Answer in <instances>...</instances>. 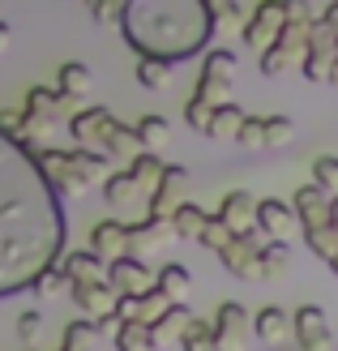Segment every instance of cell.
Segmentation results:
<instances>
[{
    "instance_id": "cell-1",
    "label": "cell",
    "mask_w": 338,
    "mask_h": 351,
    "mask_svg": "<svg viewBox=\"0 0 338 351\" xmlns=\"http://www.w3.org/2000/svg\"><path fill=\"white\" fill-rule=\"evenodd\" d=\"M64 197L34 159V142L0 133V300L34 291L64 257Z\"/></svg>"
},
{
    "instance_id": "cell-2",
    "label": "cell",
    "mask_w": 338,
    "mask_h": 351,
    "mask_svg": "<svg viewBox=\"0 0 338 351\" xmlns=\"http://www.w3.org/2000/svg\"><path fill=\"white\" fill-rule=\"evenodd\" d=\"M120 30L137 56H158L171 64L193 60L219 34L206 0H129Z\"/></svg>"
},
{
    "instance_id": "cell-3",
    "label": "cell",
    "mask_w": 338,
    "mask_h": 351,
    "mask_svg": "<svg viewBox=\"0 0 338 351\" xmlns=\"http://www.w3.org/2000/svg\"><path fill=\"white\" fill-rule=\"evenodd\" d=\"M309 39H313V26H309V22H287V26H282V34L274 39V47L261 51V73H265V77H282L287 69L304 64Z\"/></svg>"
},
{
    "instance_id": "cell-4",
    "label": "cell",
    "mask_w": 338,
    "mask_h": 351,
    "mask_svg": "<svg viewBox=\"0 0 338 351\" xmlns=\"http://www.w3.org/2000/svg\"><path fill=\"white\" fill-rule=\"evenodd\" d=\"M231 90H236V51L210 47L202 73H197V99L219 108V103H231Z\"/></svg>"
},
{
    "instance_id": "cell-5",
    "label": "cell",
    "mask_w": 338,
    "mask_h": 351,
    "mask_svg": "<svg viewBox=\"0 0 338 351\" xmlns=\"http://www.w3.org/2000/svg\"><path fill=\"white\" fill-rule=\"evenodd\" d=\"M282 26H287V13H282V0H257V9L248 13V22H244V30H240V39H244V47L248 51H270L274 47V39L282 34Z\"/></svg>"
},
{
    "instance_id": "cell-6",
    "label": "cell",
    "mask_w": 338,
    "mask_h": 351,
    "mask_svg": "<svg viewBox=\"0 0 338 351\" xmlns=\"http://www.w3.org/2000/svg\"><path fill=\"white\" fill-rule=\"evenodd\" d=\"M313 39H309V56L300 64V73L309 82H326L330 86V73H334V60H338V30L326 22V17H313Z\"/></svg>"
},
{
    "instance_id": "cell-7",
    "label": "cell",
    "mask_w": 338,
    "mask_h": 351,
    "mask_svg": "<svg viewBox=\"0 0 338 351\" xmlns=\"http://www.w3.org/2000/svg\"><path fill=\"white\" fill-rule=\"evenodd\" d=\"M261 232H248V236H231V244L219 253L223 270L231 278H248V283H261L265 278V261H261Z\"/></svg>"
},
{
    "instance_id": "cell-8",
    "label": "cell",
    "mask_w": 338,
    "mask_h": 351,
    "mask_svg": "<svg viewBox=\"0 0 338 351\" xmlns=\"http://www.w3.org/2000/svg\"><path fill=\"white\" fill-rule=\"evenodd\" d=\"M34 159H39V167L47 171V180L56 184V193L60 197H82L86 189V176L77 171V159H73V150H51V146H34Z\"/></svg>"
},
{
    "instance_id": "cell-9",
    "label": "cell",
    "mask_w": 338,
    "mask_h": 351,
    "mask_svg": "<svg viewBox=\"0 0 338 351\" xmlns=\"http://www.w3.org/2000/svg\"><path fill=\"white\" fill-rule=\"evenodd\" d=\"M295 343L300 351H330L334 347V330L322 304H304L295 308Z\"/></svg>"
},
{
    "instance_id": "cell-10",
    "label": "cell",
    "mask_w": 338,
    "mask_h": 351,
    "mask_svg": "<svg viewBox=\"0 0 338 351\" xmlns=\"http://www.w3.org/2000/svg\"><path fill=\"white\" fill-rule=\"evenodd\" d=\"M154 274H158V270H150V266H146V257L124 253V257H116V261H112L108 283H112L120 295H141V291H150V287H154Z\"/></svg>"
},
{
    "instance_id": "cell-11",
    "label": "cell",
    "mask_w": 338,
    "mask_h": 351,
    "mask_svg": "<svg viewBox=\"0 0 338 351\" xmlns=\"http://www.w3.org/2000/svg\"><path fill=\"white\" fill-rule=\"evenodd\" d=\"M69 295H73V304H82V313L90 322H112L120 304V291L112 283H73Z\"/></svg>"
},
{
    "instance_id": "cell-12",
    "label": "cell",
    "mask_w": 338,
    "mask_h": 351,
    "mask_svg": "<svg viewBox=\"0 0 338 351\" xmlns=\"http://www.w3.org/2000/svg\"><path fill=\"white\" fill-rule=\"evenodd\" d=\"M300 227V215L291 202H278V197H257V232L270 236V240H287Z\"/></svg>"
},
{
    "instance_id": "cell-13",
    "label": "cell",
    "mask_w": 338,
    "mask_h": 351,
    "mask_svg": "<svg viewBox=\"0 0 338 351\" xmlns=\"http://www.w3.org/2000/svg\"><path fill=\"white\" fill-rule=\"evenodd\" d=\"M215 326H219V351H244L253 322H248L240 300H223L219 313H215Z\"/></svg>"
},
{
    "instance_id": "cell-14",
    "label": "cell",
    "mask_w": 338,
    "mask_h": 351,
    "mask_svg": "<svg viewBox=\"0 0 338 351\" xmlns=\"http://www.w3.org/2000/svg\"><path fill=\"white\" fill-rule=\"evenodd\" d=\"M26 116H47V120H73V95H64L60 86H30L26 90Z\"/></svg>"
},
{
    "instance_id": "cell-15",
    "label": "cell",
    "mask_w": 338,
    "mask_h": 351,
    "mask_svg": "<svg viewBox=\"0 0 338 351\" xmlns=\"http://www.w3.org/2000/svg\"><path fill=\"white\" fill-rule=\"evenodd\" d=\"M291 206H295L300 227H304V232H317V227H330V206H334V197H330V193H326L322 184H304V189H295Z\"/></svg>"
},
{
    "instance_id": "cell-16",
    "label": "cell",
    "mask_w": 338,
    "mask_h": 351,
    "mask_svg": "<svg viewBox=\"0 0 338 351\" xmlns=\"http://www.w3.org/2000/svg\"><path fill=\"white\" fill-rule=\"evenodd\" d=\"M99 150L103 154H112V159H120V163H133L141 150V133H137V125H120V120L112 116L108 125H103V137H99Z\"/></svg>"
},
{
    "instance_id": "cell-17",
    "label": "cell",
    "mask_w": 338,
    "mask_h": 351,
    "mask_svg": "<svg viewBox=\"0 0 338 351\" xmlns=\"http://www.w3.org/2000/svg\"><path fill=\"white\" fill-rule=\"evenodd\" d=\"M56 266L69 274V283H108V274H112V261H103L95 249H86V253H64Z\"/></svg>"
},
{
    "instance_id": "cell-18",
    "label": "cell",
    "mask_w": 338,
    "mask_h": 351,
    "mask_svg": "<svg viewBox=\"0 0 338 351\" xmlns=\"http://www.w3.org/2000/svg\"><path fill=\"white\" fill-rule=\"evenodd\" d=\"M171 236H176L171 219H154V215H146L141 223H129V253L146 257V253H154V249H163Z\"/></svg>"
},
{
    "instance_id": "cell-19",
    "label": "cell",
    "mask_w": 338,
    "mask_h": 351,
    "mask_svg": "<svg viewBox=\"0 0 338 351\" xmlns=\"http://www.w3.org/2000/svg\"><path fill=\"white\" fill-rule=\"evenodd\" d=\"M219 219L231 227L236 236H248V232H257V197L253 193H227L223 206H219Z\"/></svg>"
},
{
    "instance_id": "cell-20",
    "label": "cell",
    "mask_w": 338,
    "mask_h": 351,
    "mask_svg": "<svg viewBox=\"0 0 338 351\" xmlns=\"http://www.w3.org/2000/svg\"><path fill=\"white\" fill-rule=\"evenodd\" d=\"M184 180H189V167L167 163L163 184L154 189V197H150V210H146V215H154V219H171L176 210H180V184H184Z\"/></svg>"
},
{
    "instance_id": "cell-21",
    "label": "cell",
    "mask_w": 338,
    "mask_h": 351,
    "mask_svg": "<svg viewBox=\"0 0 338 351\" xmlns=\"http://www.w3.org/2000/svg\"><path fill=\"white\" fill-rule=\"evenodd\" d=\"M90 249H95L103 261L124 257V253H129V223H116V219L95 223V232H90Z\"/></svg>"
},
{
    "instance_id": "cell-22",
    "label": "cell",
    "mask_w": 338,
    "mask_h": 351,
    "mask_svg": "<svg viewBox=\"0 0 338 351\" xmlns=\"http://www.w3.org/2000/svg\"><path fill=\"white\" fill-rule=\"evenodd\" d=\"M253 330H257L261 343H287V339H295V317L282 313L278 304H265L253 317Z\"/></svg>"
},
{
    "instance_id": "cell-23",
    "label": "cell",
    "mask_w": 338,
    "mask_h": 351,
    "mask_svg": "<svg viewBox=\"0 0 338 351\" xmlns=\"http://www.w3.org/2000/svg\"><path fill=\"white\" fill-rule=\"evenodd\" d=\"M112 120L108 108H82L69 120V133H73V146H95L99 150V137H103V125Z\"/></svg>"
},
{
    "instance_id": "cell-24",
    "label": "cell",
    "mask_w": 338,
    "mask_h": 351,
    "mask_svg": "<svg viewBox=\"0 0 338 351\" xmlns=\"http://www.w3.org/2000/svg\"><path fill=\"white\" fill-rule=\"evenodd\" d=\"M189 326H193V308H189V304H171L150 330H154V343H158V347H176V343L189 335Z\"/></svg>"
},
{
    "instance_id": "cell-25",
    "label": "cell",
    "mask_w": 338,
    "mask_h": 351,
    "mask_svg": "<svg viewBox=\"0 0 338 351\" xmlns=\"http://www.w3.org/2000/svg\"><path fill=\"white\" fill-rule=\"evenodd\" d=\"M129 171H133V180L141 184V193H146V197H154V189L163 184V171H167V163L158 159V150H141L137 159L129 163Z\"/></svg>"
},
{
    "instance_id": "cell-26",
    "label": "cell",
    "mask_w": 338,
    "mask_h": 351,
    "mask_svg": "<svg viewBox=\"0 0 338 351\" xmlns=\"http://www.w3.org/2000/svg\"><path fill=\"white\" fill-rule=\"evenodd\" d=\"M154 287H163L176 304H184L189 291H193V274H189V266H180V261H167V266H158Z\"/></svg>"
},
{
    "instance_id": "cell-27",
    "label": "cell",
    "mask_w": 338,
    "mask_h": 351,
    "mask_svg": "<svg viewBox=\"0 0 338 351\" xmlns=\"http://www.w3.org/2000/svg\"><path fill=\"white\" fill-rule=\"evenodd\" d=\"M56 86H60L64 95H73V99L90 95V86H95L90 64H82V60H64V64H60V73H56Z\"/></svg>"
},
{
    "instance_id": "cell-28",
    "label": "cell",
    "mask_w": 338,
    "mask_h": 351,
    "mask_svg": "<svg viewBox=\"0 0 338 351\" xmlns=\"http://www.w3.org/2000/svg\"><path fill=\"white\" fill-rule=\"evenodd\" d=\"M206 223H210V215H206L202 206H193V202H180V210H176V215H171L176 240H202Z\"/></svg>"
},
{
    "instance_id": "cell-29",
    "label": "cell",
    "mask_w": 338,
    "mask_h": 351,
    "mask_svg": "<svg viewBox=\"0 0 338 351\" xmlns=\"http://www.w3.org/2000/svg\"><path fill=\"white\" fill-rule=\"evenodd\" d=\"M116 351H158L150 322H120V330H116Z\"/></svg>"
},
{
    "instance_id": "cell-30",
    "label": "cell",
    "mask_w": 338,
    "mask_h": 351,
    "mask_svg": "<svg viewBox=\"0 0 338 351\" xmlns=\"http://www.w3.org/2000/svg\"><path fill=\"white\" fill-rule=\"evenodd\" d=\"M176 77V64L171 60H158V56H137V82L146 90H167Z\"/></svg>"
},
{
    "instance_id": "cell-31",
    "label": "cell",
    "mask_w": 338,
    "mask_h": 351,
    "mask_svg": "<svg viewBox=\"0 0 338 351\" xmlns=\"http://www.w3.org/2000/svg\"><path fill=\"white\" fill-rule=\"evenodd\" d=\"M73 159H77V171L86 176V184H108V159L112 154H103L95 146H73Z\"/></svg>"
},
{
    "instance_id": "cell-32",
    "label": "cell",
    "mask_w": 338,
    "mask_h": 351,
    "mask_svg": "<svg viewBox=\"0 0 338 351\" xmlns=\"http://www.w3.org/2000/svg\"><path fill=\"white\" fill-rule=\"evenodd\" d=\"M103 197H108L112 206H129V202H137V197H146V193H141V184L133 180V171L124 167V171H112V176H108V184H103Z\"/></svg>"
},
{
    "instance_id": "cell-33",
    "label": "cell",
    "mask_w": 338,
    "mask_h": 351,
    "mask_svg": "<svg viewBox=\"0 0 338 351\" xmlns=\"http://www.w3.org/2000/svg\"><path fill=\"white\" fill-rule=\"evenodd\" d=\"M99 339V322L90 317H77V322H69L64 326V335H60V351H90Z\"/></svg>"
},
{
    "instance_id": "cell-34",
    "label": "cell",
    "mask_w": 338,
    "mask_h": 351,
    "mask_svg": "<svg viewBox=\"0 0 338 351\" xmlns=\"http://www.w3.org/2000/svg\"><path fill=\"white\" fill-rule=\"evenodd\" d=\"M180 351H219V326L206 317H193L189 335L180 339Z\"/></svg>"
},
{
    "instance_id": "cell-35",
    "label": "cell",
    "mask_w": 338,
    "mask_h": 351,
    "mask_svg": "<svg viewBox=\"0 0 338 351\" xmlns=\"http://www.w3.org/2000/svg\"><path fill=\"white\" fill-rule=\"evenodd\" d=\"M240 125H244V112L236 108V103H219L215 108V125H210V137L215 142H236V133H240Z\"/></svg>"
},
{
    "instance_id": "cell-36",
    "label": "cell",
    "mask_w": 338,
    "mask_h": 351,
    "mask_svg": "<svg viewBox=\"0 0 338 351\" xmlns=\"http://www.w3.org/2000/svg\"><path fill=\"white\" fill-rule=\"evenodd\" d=\"M261 261H265V278H282L291 270V244L287 240H265L261 244Z\"/></svg>"
},
{
    "instance_id": "cell-37",
    "label": "cell",
    "mask_w": 338,
    "mask_h": 351,
    "mask_svg": "<svg viewBox=\"0 0 338 351\" xmlns=\"http://www.w3.org/2000/svg\"><path fill=\"white\" fill-rule=\"evenodd\" d=\"M295 142V120L291 116H265V150H287Z\"/></svg>"
},
{
    "instance_id": "cell-38",
    "label": "cell",
    "mask_w": 338,
    "mask_h": 351,
    "mask_svg": "<svg viewBox=\"0 0 338 351\" xmlns=\"http://www.w3.org/2000/svg\"><path fill=\"white\" fill-rule=\"evenodd\" d=\"M206 5H210V13H215V26L219 30H244V22H248V17H244V9H240V0H206Z\"/></svg>"
},
{
    "instance_id": "cell-39",
    "label": "cell",
    "mask_w": 338,
    "mask_h": 351,
    "mask_svg": "<svg viewBox=\"0 0 338 351\" xmlns=\"http://www.w3.org/2000/svg\"><path fill=\"white\" fill-rule=\"evenodd\" d=\"M137 133H141V146H146V150H163L167 137H171V125H167L163 116H141L137 120Z\"/></svg>"
},
{
    "instance_id": "cell-40",
    "label": "cell",
    "mask_w": 338,
    "mask_h": 351,
    "mask_svg": "<svg viewBox=\"0 0 338 351\" xmlns=\"http://www.w3.org/2000/svg\"><path fill=\"white\" fill-rule=\"evenodd\" d=\"M231 236H236V232H231V227H227L219 215H210V223H206V232H202V240H197V244H202L206 253H215V257H219L227 244H231Z\"/></svg>"
},
{
    "instance_id": "cell-41",
    "label": "cell",
    "mask_w": 338,
    "mask_h": 351,
    "mask_svg": "<svg viewBox=\"0 0 338 351\" xmlns=\"http://www.w3.org/2000/svg\"><path fill=\"white\" fill-rule=\"evenodd\" d=\"M86 9H90L95 26H120V22H124V9H129V0H86Z\"/></svg>"
},
{
    "instance_id": "cell-42",
    "label": "cell",
    "mask_w": 338,
    "mask_h": 351,
    "mask_svg": "<svg viewBox=\"0 0 338 351\" xmlns=\"http://www.w3.org/2000/svg\"><path fill=\"white\" fill-rule=\"evenodd\" d=\"M304 244H309L313 257L330 261V257L338 253V232H334V227H317V232H304Z\"/></svg>"
},
{
    "instance_id": "cell-43",
    "label": "cell",
    "mask_w": 338,
    "mask_h": 351,
    "mask_svg": "<svg viewBox=\"0 0 338 351\" xmlns=\"http://www.w3.org/2000/svg\"><path fill=\"white\" fill-rule=\"evenodd\" d=\"M184 120H189V125L197 129V133H206V137H210V125H215V103H206V99L193 95V99L184 103Z\"/></svg>"
},
{
    "instance_id": "cell-44",
    "label": "cell",
    "mask_w": 338,
    "mask_h": 351,
    "mask_svg": "<svg viewBox=\"0 0 338 351\" xmlns=\"http://www.w3.org/2000/svg\"><path fill=\"white\" fill-rule=\"evenodd\" d=\"M313 184H322L330 197H338V159H334V154L313 159Z\"/></svg>"
},
{
    "instance_id": "cell-45",
    "label": "cell",
    "mask_w": 338,
    "mask_h": 351,
    "mask_svg": "<svg viewBox=\"0 0 338 351\" xmlns=\"http://www.w3.org/2000/svg\"><path fill=\"white\" fill-rule=\"evenodd\" d=\"M73 283H69V274L60 270V266H51V270H43L39 274V283H34V291H39V300H56L60 291H69Z\"/></svg>"
},
{
    "instance_id": "cell-46",
    "label": "cell",
    "mask_w": 338,
    "mask_h": 351,
    "mask_svg": "<svg viewBox=\"0 0 338 351\" xmlns=\"http://www.w3.org/2000/svg\"><path fill=\"white\" fill-rule=\"evenodd\" d=\"M236 142H240L244 150H265V116H244Z\"/></svg>"
},
{
    "instance_id": "cell-47",
    "label": "cell",
    "mask_w": 338,
    "mask_h": 351,
    "mask_svg": "<svg viewBox=\"0 0 338 351\" xmlns=\"http://www.w3.org/2000/svg\"><path fill=\"white\" fill-rule=\"evenodd\" d=\"M39 335H43V313H39V308L22 313V317H17V343H22V347H34V343H39Z\"/></svg>"
},
{
    "instance_id": "cell-48",
    "label": "cell",
    "mask_w": 338,
    "mask_h": 351,
    "mask_svg": "<svg viewBox=\"0 0 338 351\" xmlns=\"http://www.w3.org/2000/svg\"><path fill=\"white\" fill-rule=\"evenodd\" d=\"M0 133L22 137L26 133V108H0Z\"/></svg>"
},
{
    "instance_id": "cell-49",
    "label": "cell",
    "mask_w": 338,
    "mask_h": 351,
    "mask_svg": "<svg viewBox=\"0 0 338 351\" xmlns=\"http://www.w3.org/2000/svg\"><path fill=\"white\" fill-rule=\"evenodd\" d=\"M282 13H287V22H313L309 0H282Z\"/></svg>"
},
{
    "instance_id": "cell-50",
    "label": "cell",
    "mask_w": 338,
    "mask_h": 351,
    "mask_svg": "<svg viewBox=\"0 0 338 351\" xmlns=\"http://www.w3.org/2000/svg\"><path fill=\"white\" fill-rule=\"evenodd\" d=\"M322 17H326V22H330V26L338 30V0H330V5H326V13H322Z\"/></svg>"
},
{
    "instance_id": "cell-51",
    "label": "cell",
    "mask_w": 338,
    "mask_h": 351,
    "mask_svg": "<svg viewBox=\"0 0 338 351\" xmlns=\"http://www.w3.org/2000/svg\"><path fill=\"white\" fill-rule=\"evenodd\" d=\"M9 39H13V34H9V22H0V56L9 51Z\"/></svg>"
},
{
    "instance_id": "cell-52",
    "label": "cell",
    "mask_w": 338,
    "mask_h": 351,
    "mask_svg": "<svg viewBox=\"0 0 338 351\" xmlns=\"http://www.w3.org/2000/svg\"><path fill=\"white\" fill-rule=\"evenodd\" d=\"M330 227L338 232V197H334V206H330Z\"/></svg>"
},
{
    "instance_id": "cell-53",
    "label": "cell",
    "mask_w": 338,
    "mask_h": 351,
    "mask_svg": "<svg viewBox=\"0 0 338 351\" xmlns=\"http://www.w3.org/2000/svg\"><path fill=\"white\" fill-rule=\"evenodd\" d=\"M326 266H330V274H334V278H338V253H334V257H330V261H326Z\"/></svg>"
},
{
    "instance_id": "cell-54",
    "label": "cell",
    "mask_w": 338,
    "mask_h": 351,
    "mask_svg": "<svg viewBox=\"0 0 338 351\" xmlns=\"http://www.w3.org/2000/svg\"><path fill=\"white\" fill-rule=\"evenodd\" d=\"M330 86H338V60H334V73H330Z\"/></svg>"
}]
</instances>
